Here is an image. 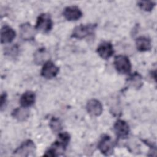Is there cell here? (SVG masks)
<instances>
[{
  "label": "cell",
  "instance_id": "1",
  "mask_svg": "<svg viewBox=\"0 0 157 157\" xmlns=\"http://www.w3.org/2000/svg\"><path fill=\"white\" fill-rule=\"evenodd\" d=\"M70 140V135L67 132L58 133V139L44 154L45 156H57L63 155Z\"/></svg>",
  "mask_w": 157,
  "mask_h": 157
},
{
  "label": "cell",
  "instance_id": "2",
  "mask_svg": "<svg viewBox=\"0 0 157 157\" xmlns=\"http://www.w3.org/2000/svg\"><path fill=\"white\" fill-rule=\"evenodd\" d=\"M96 26V24H82L77 26L74 29L71 34V37L77 39H82L85 38L94 33Z\"/></svg>",
  "mask_w": 157,
  "mask_h": 157
},
{
  "label": "cell",
  "instance_id": "3",
  "mask_svg": "<svg viewBox=\"0 0 157 157\" xmlns=\"http://www.w3.org/2000/svg\"><path fill=\"white\" fill-rule=\"evenodd\" d=\"M113 64L118 72L121 74H129L131 70V64L129 58L124 55H117L114 58Z\"/></svg>",
  "mask_w": 157,
  "mask_h": 157
},
{
  "label": "cell",
  "instance_id": "4",
  "mask_svg": "<svg viewBox=\"0 0 157 157\" xmlns=\"http://www.w3.org/2000/svg\"><path fill=\"white\" fill-rule=\"evenodd\" d=\"M36 151V145L31 140H26L23 142L14 151L13 155L15 156L28 157L33 156Z\"/></svg>",
  "mask_w": 157,
  "mask_h": 157
},
{
  "label": "cell",
  "instance_id": "5",
  "mask_svg": "<svg viewBox=\"0 0 157 157\" xmlns=\"http://www.w3.org/2000/svg\"><path fill=\"white\" fill-rule=\"evenodd\" d=\"M53 27V21L49 14L41 13L37 17L35 28L42 33H48Z\"/></svg>",
  "mask_w": 157,
  "mask_h": 157
},
{
  "label": "cell",
  "instance_id": "6",
  "mask_svg": "<svg viewBox=\"0 0 157 157\" xmlns=\"http://www.w3.org/2000/svg\"><path fill=\"white\" fill-rule=\"evenodd\" d=\"M113 142L108 135H104L101 137L98 144V148L102 154L105 156H110L113 153Z\"/></svg>",
  "mask_w": 157,
  "mask_h": 157
},
{
  "label": "cell",
  "instance_id": "7",
  "mask_svg": "<svg viewBox=\"0 0 157 157\" xmlns=\"http://www.w3.org/2000/svg\"><path fill=\"white\" fill-rule=\"evenodd\" d=\"M36 29L29 23H25L20 26V35L24 40H32L35 38Z\"/></svg>",
  "mask_w": 157,
  "mask_h": 157
},
{
  "label": "cell",
  "instance_id": "8",
  "mask_svg": "<svg viewBox=\"0 0 157 157\" xmlns=\"http://www.w3.org/2000/svg\"><path fill=\"white\" fill-rule=\"evenodd\" d=\"M114 132L120 139H126L129 134V127L128 123L122 120H118L113 125Z\"/></svg>",
  "mask_w": 157,
  "mask_h": 157
},
{
  "label": "cell",
  "instance_id": "9",
  "mask_svg": "<svg viewBox=\"0 0 157 157\" xmlns=\"http://www.w3.org/2000/svg\"><path fill=\"white\" fill-rule=\"evenodd\" d=\"M59 72V68L51 61L48 60L44 64L41 70V75L46 78L55 77Z\"/></svg>",
  "mask_w": 157,
  "mask_h": 157
},
{
  "label": "cell",
  "instance_id": "10",
  "mask_svg": "<svg viewBox=\"0 0 157 157\" xmlns=\"http://www.w3.org/2000/svg\"><path fill=\"white\" fill-rule=\"evenodd\" d=\"M63 16L68 21H76L82 17V12L77 6H68L64 9Z\"/></svg>",
  "mask_w": 157,
  "mask_h": 157
},
{
  "label": "cell",
  "instance_id": "11",
  "mask_svg": "<svg viewBox=\"0 0 157 157\" xmlns=\"http://www.w3.org/2000/svg\"><path fill=\"white\" fill-rule=\"evenodd\" d=\"M96 52L100 57L104 59L110 58L114 53L113 45L109 42H104L100 44L96 49Z\"/></svg>",
  "mask_w": 157,
  "mask_h": 157
},
{
  "label": "cell",
  "instance_id": "12",
  "mask_svg": "<svg viewBox=\"0 0 157 157\" xmlns=\"http://www.w3.org/2000/svg\"><path fill=\"white\" fill-rule=\"evenodd\" d=\"M86 110L88 113L91 116L98 117L102 112V105L99 101L96 99H92L88 101L86 104Z\"/></svg>",
  "mask_w": 157,
  "mask_h": 157
},
{
  "label": "cell",
  "instance_id": "13",
  "mask_svg": "<svg viewBox=\"0 0 157 157\" xmlns=\"http://www.w3.org/2000/svg\"><path fill=\"white\" fill-rule=\"evenodd\" d=\"M15 31L8 25H4L1 29V44L10 43L15 37Z\"/></svg>",
  "mask_w": 157,
  "mask_h": 157
},
{
  "label": "cell",
  "instance_id": "14",
  "mask_svg": "<svg viewBox=\"0 0 157 157\" xmlns=\"http://www.w3.org/2000/svg\"><path fill=\"white\" fill-rule=\"evenodd\" d=\"M36 100L35 93L31 91H28L25 92L21 96L20 99V103L21 107H29L32 106Z\"/></svg>",
  "mask_w": 157,
  "mask_h": 157
},
{
  "label": "cell",
  "instance_id": "15",
  "mask_svg": "<svg viewBox=\"0 0 157 157\" xmlns=\"http://www.w3.org/2000/svg\"><path fill=\"white\" fill-rule=\"evenodd\" d=\"M49 53L45 48H39L34 54V61L36 64H44L48 61Z\"/></svg>",
  "mask_w": 157,
  "mask_h": 157
},
{
  "label": "cell",
  "instance_id": "16",
  "mask_svg": "<svg viewBox=\"0 0 157 157\" xmlns=\"http://www.w3.org/2000/svg\"><path fill=\"white\" fill-rule=\"evenodd\" d=\"M12 116L18 121H25L29 116V111L28 108L21 107L16 108L12 113Z\"/></svg>",
  "mask_w": 157,
  "mask_h": 157
},
{
  "label": "cell",
  "instance_id": "17",
  "mask_svg": "<svg viewBox=\"0 0 157 157\" xmlns=\"http://www.w3.org/2000/svg\"><path fill=\"white\" fill-rule=\"evenodd\" d=\"M136 44L137 50L140 52H147L150 50L151 48L150 39L144 36L138 37L136 39Z\"/></svg>",
  "mask_w": 157,
  "mask_h": 157
},
{
  "label": "cell",
  "instance_id": "18",
  "mask_svg": "<svg viewBox=\"0 0 157 157\" xmlns=\"http://www.w3.org/2000/svg\"><path fill=\"white\" fill-rule=\"evenodd\" d=\"M128 82L129 84L132 86L136 89L140 88L142 84V76L137 72H135L132 74L128 79Z\"/></svg>",
  "mask_w": 157,
  "mask_h": 157
},
{
  "label": "cell",
  "instance_id": "19",
  "mask_svg": "<svg viewBox=\"0 0 157 157\" xmlns=\"http://www.w3.org/2000/svg\"><path fill=\"white\" fill-rule=\"evenodd\" d=\"M49 126L52 131L55 133H59L62 129L61 123L59 120L56 118H52L50 120Z\"/></svg>",
  "mask_w": 157,
  "mask_h": 157
},
{
  "label": "cell",
  "instance_id": "20",
  "mask_svg": "<svg viewBox=\"0 0 157 157\" xmlns=\"http://www.w3.org/2000/svg\"><path fill=\"white\" fill-rule=\"evenodd\" d=\"M139 7L144 11L150 12L153 7L155 6L156 3L153 1H141L137 2Z\"/></svg>",
  "mask_w": 157,
  "mask_h": 157
},
{
  "label": "cell",
  "instance_id": "21",
  "mask_svg": "<svg viewBox=\"0 0 157 157\" xmlns=\"http://www.w3.org/2000/svg\"><path fill=\"white\" fill-rule=\"evenodd\" d=\"M7 101V94L6 92L2 93L1 95V101H0V107L1 110H2V109L6 102Z\"/></svg>",
  "mask_w": 157,
  "mask_h": 157
},
{
  "label": "cell",
  "instance_id": "22",
  "mask_svg": "<svg viewBox=\"0 0 157 157\" xmlns=\"http://www.w3.org/2000/svg\"><path fill=\"white\" fill-rule=\"evenodd\" d=\"M6 49L7 50H6V53L12 56V55H15L17 53V49L18 48L15 46H13V47H10L9 48H6Z\"/></svg>",
  "mask_w": 157,
  "mask_h": 157
}]
</instances>
